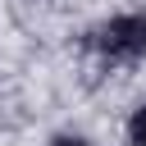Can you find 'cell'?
Wrapping results in <instances>:
<instances>
[{
  "instance_id": "6da1fadb",
  "label": "cell",
  "mask_w": 146,
  "mask_h": 146,
  "mask_svg": "<svg viewBox=\"0 0 146 146\" xmlns=\"http://www.w3.org/2000/svg\"><path fill=\"white\" fill-rule=\"evenodd\" d=\"M96 46H100L110 59H137V55H146V18H141V14H119V18H110V23L100 27Z\"/></svg>"
},
{
  "instance_id": "7a4b0ae2",
  "label": "cell",
  "mask_w": 146,
  "mask_h": 146,
  "mask_svg": "<svg viewBox=\"0 0 146 146\" xmlns=\"http://www.w3.org/2000/svg\"><path fill=\"white\" fill-rule=\"evenodd\" d=\"M128 132H132V141H137V146H146V105H141V110L132 114V123H128Z\"/></svg>"
},
{
  "instance_id": "3957f363",
  "label": "cell",
  "mask_w": 146,
  "mask_h": 146,
  "mask_svg": "<svg viewBox=\"0 0 146 146\" xmlns=\"http://www.w3.org/2000/svg\"><path fill=\"white\" fill-rule=\"evenodd\" d=\"M55 146H87V141H78V137H59Z\"/></svg>"
}]
</instances>
